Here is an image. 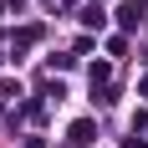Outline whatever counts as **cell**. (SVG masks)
Here are the masks:
<instances>
[{"instance_id": "1", "label": "cell", "mask_w": 148, "mask_h": 148, "mask_svg": "<svg viewBox=\"0 0 148 148\" xmlns=\"http://www.w3.org/2000/svg\"><path fill=\"white\" fill-rule=\"evenodd\" d=\"M72 138L77 143H92V123H72Z\"/></svg>"}]
</instances>
